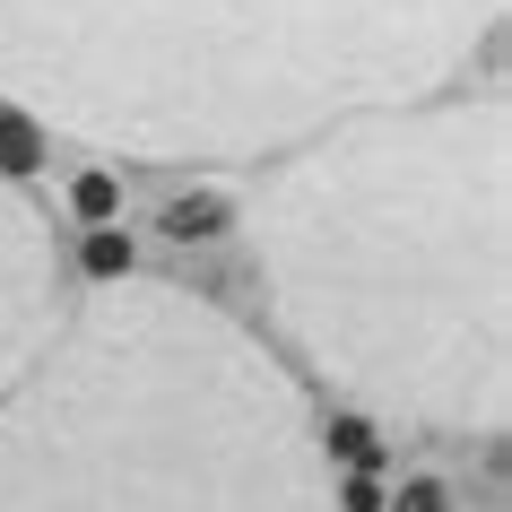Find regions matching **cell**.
I'll return each instance as SVG.
<instances>
[{
  "label": "cell",
  "mask_w": 512,
  "mask_h": 512,
  "mask_svg": "<svg viewBox=\"0 0 512 512\" xmlns=\"http://www.w3.org/2000/svg\"><path fill=\"white\" fill-rule=\"evenodd\" d=\"M252 243L348 391L417 426H504V96L339 131L270 174Z\"/></svg>",
  "instance_id": "cell-1"
},
{
  "label": "cell",
  "mask_w": 512,
  "mask_h": 512,
  "mask_svg": "<svg viewBox=\"0 0 512 512\" xmlns=\"http://www.w3.org/2000/svg\"><path fill=\"white\" fill-rule=\"evenodd\" d=\"M486 27L495 0H0V87L139 165L252 157L426 96Z\"/></svg>",
  "instance_id": "cell-2"
},
{
  "label": "cell",
  "mask_w": 512,
  "mask_h": 512,
  "mask_svg": "<svg viewBox=\"0 0 512 512\" xmlns=\"http://www.w3.org/2000/svg\"><path fill=\"white\" fill-rule=\"evenodd\" d=\"M0 512H330V460L252 330L105 287L0 391Z\"/></svg>",
  "instance_id": "cell-3"
},
{
  "label": "cell",
  "mask_w": 512,
  "mask_h": 512,
  "mask_svg": "<svg viewBox=\"0 0 512 512\" xmlns=\"http://www.w3.org/2000/svg\"><path fill=\"white\" fill-rule=\"evenodd\" d=\"M53 339V235L0 183V391L27 374Z\"/></svg>",
  "instance_id": "cell-4"
},
{
  "label": "cell",
  "mask_w": 512,
  "mask_h": 512,
  "mask_svg": "<svg viewBox=\"0 0 512 512\" xmlns=\"http://www.w3.org/2000/svg\"><path fill=\"white\" fill-rule=\"evenodd\" d=\"M226 226H235V200H226V191H174V200L157 209L165 243H217Z\"/></svg>",
  "instance_id": "cell-5"
},
{
  "label": "cell",
  "mask_w": 512,
  "mask_h": 512,
  "mask_svg": "<svg viewBox=\"0 0 512 512\" xmlns=\"http://www.w3.org/2000/svg\"><path fill=\"white\" fill-rule=\"evenodd\" d=\"M79 270L96 278V287H131V270H139L131 235H122V226H87V243H79Z\"/></svg>",
  "instance_id": "cell-6"
},
{
  "label": "cell",
  "mask_w": 512,
  "mask_h": 512,
  "mask_svg": "<svg viewBox=\"0 0 512 512\" xmlns=\"http://www.w3.org/2000/svg\"><path fill=\"white\" fill-rule=\"evenodd\" d=\"M322 460H348V469H382V426L374 417H330L322 426Z\"/></svg>",
  "instance_id": "cell-7"
},
{
  "label": "cell",
  "mask_w": 512,
  "mask_h": 512,
  "mask_svg": "<svg viewBox=\"0 0 512 512\" xmlns=\"http://www.w3.org/2000/svg\"><path fill=\"white\" fill-rule=\"evenodd\" d=\"M27 174H44V131H35L27 113H0V183L18 191Z\"/></svg>",
  "instance_id": "cell-8"
},
{
  "label": "cell",
  "mask_w": 512,
  "mask_h": 512,
  "mask_svg": "<svg viewBox=\"0 0 512 512\" xmlns=\"http://www.w3.org/2000/svg\"><path fill=\"white\" fill-rule=\"evenodd\" d=\"M70 209H79L87 226H122V174H105V165L70 174Z\"/></svg>",
  "instance_id": "cell-9"
},
{
  "label": "cell",
  "mask_w": 512,
  "mask_h": 512,
  "mask_svg": "<svg viewBox=\"0 0 512 512\" xmlns=\"http://www.w3.org/2000/svg\"><path fill=\"white\" fill-rule=\"evenodd\" d=\"M391 512H452V486H443V478H400Z\"/></svg>",
  "instance_id": "cell-10"
}]
</instances>
